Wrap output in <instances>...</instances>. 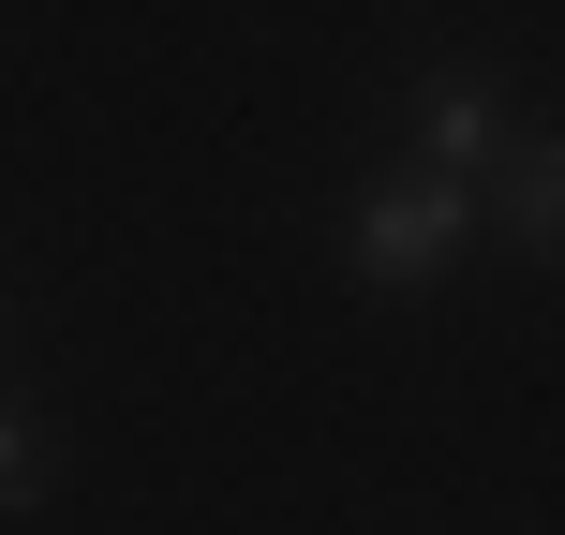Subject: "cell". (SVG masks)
Here are the masks:
<instances>
[{
  "label": "cell",
  "instance_id": "4",
  "mask_svg": "<svg viewBox=\"0 0 565 535\" xmlns=\"http://www.w3.org/2000/svg\"><path fill=\"white\" fill-rule=\"evenodd\" d=\"M60 491V447H45V417L30 402H0V506H45Z\"/></svg>",
  "mask_w": 565,
  "mask_h": 535
},
{
  "label": "cell",
  "instance_id": "1",
  "mask_svg": "<svg viewBox=\"0 0 565 535\" xmlns=\"http://www.w3.org/2000/svg\"><path fill=\"white\" fill-rule=\"evenodd\" d=\"M477 238V194L461 179H431V164H387V179H358V208H342V268L372 282V298H431V268Z\"/></svg>",
  "mask_w": 565,
  "mask_h": 535
},
{
  "label": "cell",
  "instance_id": "2",
  "mask_svg": "<svg viewBox=\"0 0 565 535\" xmlns=\"http://www.w3.org/2000/svg\"><path fill=\"white\" fill-rule=\"evenodd\" d=\"M417 164L477 194V179L507 164V89H491V75H431L417 89Z\"/></svg>",
  "mask_w": 565,
  "mask_h": 535
},
{
  "label": "cell",
  "instance_id": "3",
  "mask_svg": "<svg viewBox=\"0 0 565 535\" xmlns=\"http://www.w3.org/2000/svg\"><path fill=\"white\" fill-rule=\"evenodd\" d=\"M477 194H491V224H507L521 254H551V238H565V164H551V135H507V164H491Z\"/></svg>",
  "mask_w": 565,
  "mask_h": 535
}]
</instances>
